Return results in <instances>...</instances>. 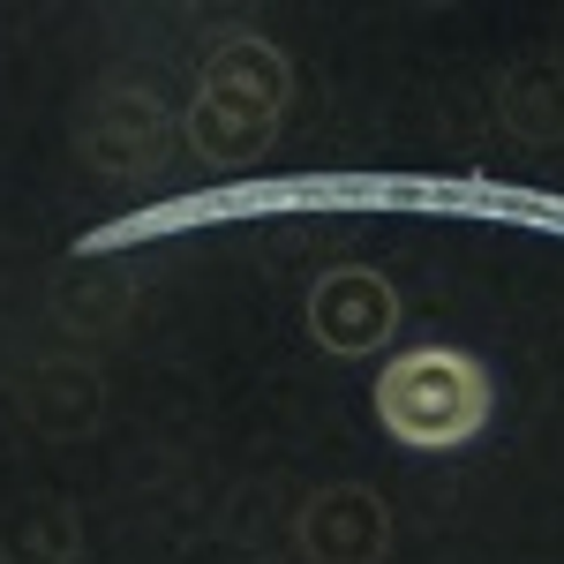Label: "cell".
<instances>
[{
    "label": "cell",
    "instance_id": "5",
    "mask_svg": "<svg viewBox=\"0 0 564 564\" xmlns=\"http://www.w3.org/2000/svg\"><path fill=\"white\" fill-rule=\"evenodd\" d=\"M84 151L90 166H106V174H159L166 166V113H159V98L151 90H98V106H90L84 121Z\"/></svg>",
    "mask_w": 564,
    "mask_h": 564
},
{
    "label": "cell",
    "instance_id": "1",
    "mask_svg": "<svg viewBox=\"0 0 564 564\" xmlns=\"http://www.w3.org/2000/svg\"><path fill=\"white\" fill-rule=\"evenodd\" d=\"M286 98H294V68L279 45L249 39V31L218 39L204 61V84L188 98V121H181L188 151L204 166H257L286 121Z\"/></svg>",
    "mask_w": 564,
    "mask_h": 564
},
{
    "label": "cell",
    "instance_id": "4",
    "mask_svg": "<svg viewBox=\"0 0 564 564\" xmlns=\"http://www.w3.org/2000/svg\"><path fill=\"white\" fill-rule=\"evenodd\" d=\"M302 557L308 564H384L391 550V512L377 489H361V481H332V489H316L302 505Z\"/></svg>",
    "mask_w": 564,
    "mask_h": 564
},
{
    "label": "cell",
    "instance_id": "2",
    "mask_svg": "<svg viewBox=\"0 0 564 564\" xmlns=\"http://www.w3.org/2000/svg\"><path fill=\"white\" fill-rule=\"evenodd\" d=\"M489 406H497V384H489V369L475 354H459V347H406L377 377V422L406 452L475 444L489 430Z\"/></svg>",
    "mask_w": 564,
    "mask_h": 564
},
{
    "label": "cell",
    "instance_id": "6",
    "mask_svg": "<svg viewBox=\"0 0 564 564\" xmlns=\"http://www.w3.org/2000/svg\"><path fill=\"white\" fill-rule=\"evenodd\" d=\"M497 106L520 143H564V61H520L497 90Z\"/></svg>",
    "mask_w": 564,
    "mask_h": 564
},
{
    "label": "cell",
    "instance_id": "3",
    "mask_svg": "<svg viewBox=\"0 0 564 564\" xmlns=\"http://www.w3.org/2000/svg\"><path fill=\"white\" fill-rule=\"evenodd\" d=\"M399 332V294H391L384 271H369V263H339V271H324L316 286H308V339L324 354H384V339Z\"/></svg>",
    "mask_w": 564,
    "mask_h": 564
}]
</instances>
